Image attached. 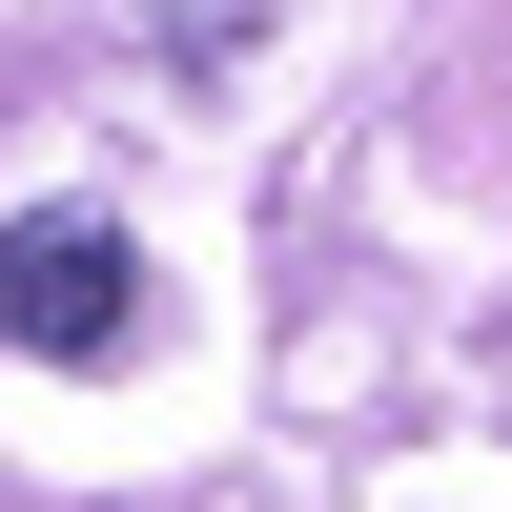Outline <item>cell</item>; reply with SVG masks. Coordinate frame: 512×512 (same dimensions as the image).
<instances>
[{"label":"cell","mask_w":512,"mask_h":512,"mask_svg":"<svg viewBox=\"0 0 512 512\" xmlns=\"http://www.w3.org/2000/svg\"><path fill=\"white\" fill-rule=\"evenodd\" d=\"M0 328H21V349H62V369L144 328V267H123L103 205H21V226H0Z\"/></svg>","instance_id":"obj_1"},{"label":"cell","mask_w":512,"mask_h":512,"mask_svg":"<svg viewBox=\"0 0 512 512\" xmlns=\"http://www.w3.org/2000/svg\"><path fill=\"white\" fill-rule=\"evenodd\" d=\"M246 21H267V0H164V41H246Z\"/></svg>","instance_id":"obj_2"}]
</instances>
